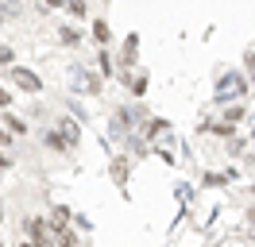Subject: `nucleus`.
Listing matches in <instances>:
<instances>
[{"label": "nucleus", "instance_id": "1", "mask_svg": "<svg viewBox=\"0 0 255 247\" xmlns=\"http://www.w3.org/2000/svg\"><path fill=\"white\" fill-rule=\"evenodd\" d=\"M244 97H248V77L240 74V70H224V74L217 77L213 101H217V105H236V101H244Z\"/></svg>", "mask_w": 255, "mask_h": 247}, {"label": "nucleus", "instance_id": "2", "mask_svg": "<svg viewBox=\"0 0 255 247\" xmlns=\"http://www.w3.org/2000/svg\"><path fill=\"white\" fill-rule=\"evenodd\" d=\"M66 85H70V93H81V97H97L101 93V74L97 70H89L85 62H74L70 70H66Z\"/></svg>", "mask_w": 255, "mask_h": 247}, {"label": "nucleus", "instance_id": "3", "mask_svg": "<svg viewBox=\"0 0 255 247\" xmlns=\"http://www.w3.org/2000/svg\"><path fill=\"white\" fill-rule=\"evenodd\" d=\"M23 232H27V240H31L35 247H50V240H54L47 216H27V220H23Z\"/></svg>", "mask_w": 255, "mask_h": 247}, {"label": "nucleus", "instance_id": "4", "mask_svg": "<svg viewBox=\"0 0 255 247\" xmlns=\"http://www.w3.org/2000/svg\"><path fill=\"white\" fill-rule=\"evenodd\" d=\"M8 77H12V85H16V89L31 93V97H39V93H43V77L35 74V70H27V66H12V70H8Z\"/></svg>", "mask_w": 255, "mask_h": 247}, {"label": "nucleus", "instance_id": "5", "mask_svg": "<svg viewBox=\"0 0 255 247\" xmlns=\"http://www.w3.org/2000/svg\"><path fill=\"white\" fill-rule=\"evenodd\" d=\"M109 174H112V182H116V185L128 193V174H131V166H128V154H112V158H109Z\"/></svg>", "mask_w": 255, "mask_h": 247}, {"label": "nucleus", "instance_id": "6", "mask_svg": "<svg viewBox=\"0 0 255 247\" xmlns=\"http://www.w3.org/2000/svg\"><path fill=\"white\" fill-rule=\"evenodd\" d=\"M135 62H139V35L131 31L124 39V46H120V70H131Z\"/></svg>", "mask_w": 255, "mask_h": 247}, {"label": "nucleus", "instance_id": "7", "mask_svg": "<svg viewBox=\"0 0 255 247\" xmlns=\"http://www.w3.org/2000/svg\"><path fill=\"white\" fill-rule=\"evenodd\" d=\"M39 139H43L54 154H66V151H70V143L62 139V131H58V127H43V131H39Z\"/></svg>", "mask_w": 255, "mask_h": 247}, {"label": "nucleus", "instance_id": "8", "mask_svg": "<svg viewBox=\"0 0 255 247\" xmlns=\"http://www.w3.org/2000/svg\"><path fill=\"white\" fill-rule=\"evenodd\" d=\"M54 127L62 131V139L70 143V147H78V139H81V127H78V120H70V116H58V120H54Z\"/></svg>", "mask_w": 255, "mask_h": 247}, {"label": "nucleus", "instance_id": "9", "mask_svg": "<svg viewBox=\"0 0 255 247\" xmlns=\"http://www.w3.org/2000/svg\"><path fill=\"white\" fill-rule=\"evenodd\" d=\"M81 39H85V35H81L74 23H62V27H58V43H62V46H78Z\"/></svg>", "mask_w": 255, "mask_h": 247}, {"label": "nucleus", "instance_id": "10", "mask_svg": "<svg viewBox=\"0 0 255 247\" xmlns=\"http://www.w3.org/2000/svg\"><path fill=\"white\" fill-rule=\"evenodd\" d=\"M89 39H93L97 46H109V39H112L109 23H105V19H97V23H93V31H89Z\"/></svg>", "mask_w": 255, "mask_h": 247}, {"label": "nucleus", "instance_id": "11", "mask_svg": "<svg viewBox=\"0 0 255 247\" xmlns=\"http://www.w3.org/2000/svg\"><path fill=\"white\" fill-rule=\"evenodd\" d=\"M50 247H78V232H74V228H62V232H54Z\"/></svg>", "mask_w": 255, "mask_h": 247}, {"label": "nucleus", "instance_id": "12", "mask_svg": "<svg viewBox=\"0 0 255 247\" xmlns=\"http://www.w3.org/2000/svg\"><path fill=\"white\" fill-rule=\"evenodd\" d=\"M221 120H224V124H240V120H244V101H236V105H224Z\"/></svg>", "mask_w": 255, "mask_h": 247}, {"label": "nucleus", "instance_id": "13", "mask_svg": "<svg viewBox=\"0 0 255 247\" xmlns=\"http://www.w3.org/2000/svg\"><path fill=\"white\" fill-rule=\"evenodd\" d=\"M4 127H8L12 135H27V120H19V116H12V112H4Z\"/></svg>", "mask_w": 255, "mask_h": 247}, {"label": "nucleus", "instance_id": "14", "mask_svg": "<svg viewBox=\"0 0 255 247\" xmlns=\"http://www.w3.org/2000/svg\"><path fill=\"white\" fill-rule=\"evenodd\" d=\"M62 8L70 15H74V19H85V15H89V8H85V0H62Z\"/></svg>", "mask_w": 255, "mask_h": 247}, {"label": "nucleus", "instance_id": "15", "mask_svg": "<svg viewBox=\"0 0 255 247\" xmlns=\"http://www.w3.org/2000/svg\"><path fill=\"white\" fill-rule=\"evenodd\" d=\"M131 97H147V74H131Z\"/></svg>", "mask_w": 255, "mask_h": 247}, {"label": "nucleus", "instance_id": "16", "mask_svg": "<svg viewBox=\"0 0 255 247\" xmlns=\"http://www.w3.org/2000/svg\"><path fill=\"white\" fill-rule=\"evenodd\" d=\"M23 12V0H0V15H19Z\"/></svg>", "mask_w": 255, "mask_h": 247}, {"label": "nucleus", "instance_id": "17", "mask_svg": "<svg viewBox=\"0 0 255 247\" xmlns=\"http://www.w3.org/2000/svg\"><path fill=\"white\" fill-rule=\"evenodd\" d=\"M4 66H8V70L16 66V50H12V46H4V43H0V70H4Z\"/></svg>", "mask_w": 255, "mask_h": 247}, {"label": "nucleus", "instance_id": "18", "mask_svg": "<svg viewBox=\"0 0 255 247\" xmlns=\"http://www.w3.org/2000/svg\"><path fill=\"white\" fill-rule=\"evenodd\" d=\"M201 182H205V185H224L228 178H224V174H213V170H205V174H201Z\"/></svg>", "mask_w": 255, "mask_h": 247}, {"label": "nucleus", "instance_id": "19", "mask_svg": "<svg viewBox=\"0 0 255 247\" xmlns=\"http://www.w3.org/2000/svg\"><path fill=\"white\" fill-rule=\"evenodd\" d=\"M97 62H101V74H116V66H112V58H109V54H105V50L97 54Z\"/></svg>", "mask_w": 255, "mask_h": 247}, {"label": "nucleus", "instance_id": "20", "mask_svg": "<svg viewBox=\"0 0 255 247\" xmlns=\"http://www.w3.org/2000/svg\"><path fill=\"white\" fill-rule=\"evenodd\" d=\"M248 151V139H232V143H228V154H244Z\"/></svg>", "mask_w": 255, "mask_h": 247}, {"label": "nucleus", "instance_id": "21", "mask_svg": "<svg viewBox=\"0 0 255 247\" xmlns=\"http://www.w3.org/2000/svg\"><path fill=\"white\" fill-rule=\"evenodd\" d=\"M8 147H12V131H8V127H0V151H8Z\"/></svg>", "mask_w": 255, "mask_h": 247}, {"label": "nucleus", "instance_id": "22", "mask_svg": "<svg viewBox=\"0 0 255 247\" xmlns=\"http://www.w3.org/2000/svg\"><path fill=\"white\" fill-rule=\"evenodd\" d=\"M8 166H16V158H12L8 151H0V170H8Z\"/></svg>", "mask_w": 255, "mask_h": 247}, {"label": "nucleus", "instance_id": "23", "mask_svg": "<svg viewBox=\"0 0 255 247\" xmlns=\"http://www.w3.org/2000/svg\"><path fill=\"white\" fill-rule=\"evenodd\" d=\"M8 105H12V93H8L4 85H0V108H8Z\"/></svg>", "mask_w": 255, "mask_h": 247}, {"label": "nucleus", "instance_id": "24", "mask_svg": "<svg viewBox=\"0 0 255 247\" xmlns=\"http://www.w3.org/2000/svg\"><path fill=\"white\" fill-rule=\"evenodd\" d=\"M43 8H62V0H43Z\"/></svg>", "mask_w": 255, "mask_h": 247}, {"label": "nucleus", "instance_id": "25", "mask_svg": "<svg viewBox=\"0 0 255 247\" xmlns=\"http://www.w3.org/2000/svg\"><path fill=\"white\" fill-rule=\"evenodd\" d=\"M248 224H252V228H255V205H252V209H248Z\"/></svg>", "mask_w": 255, "mask_h": 247}, {"label": "nucleus", "instance_id": "26", "mask_svg": "<svg viewBox=\"0 0 255 247\" xmlns=\"http://www.w3.org/2000/svg\"><path fill=\"white\" fill-rule=\"evenodd\" d=\"M0 224H4V197H0Z\"/></svg>", "mask_w": 255, "mask_h": 247}, {"label": "nucleus", "instance_id": "27", "mask_svg": "<svg viewBox=\"0 0 255 247\" xmlns=\"http://www.w3.org/2000/svg\"><path fill=\"white\" fill-rule=\"evenodd\" d=\"M19 247H35V244H31V240H23V244H19Z\"/></svg>", "mask_w": 255, "mask_h": 247}, {"label": "nucleus", "instance_id": "28", "mask_svg": "<svg viewBox=\"0 0 255 247\" xmlns=\"http://www.w3.org/2000/svg\"><path fill=\"white\" fill-rule=\"evenodd\" d=\"M0 27H4V15H0Z\"/></svg>", "mask_w": 255, "mask_h": 247}, {"label": "nucleus", "instance_id": "29", "mask_svg": "<svg viewBox=\"0 0 255 247\" xmlns=\"http://www.w3.org/2000/svg\"><path fill=\"white\" fill-rule=\"evenodd\" d=\"M252 197H255V185H252Z\"/></svg>", "mask_w": 255, "mask_h": 247}]
</instances>
